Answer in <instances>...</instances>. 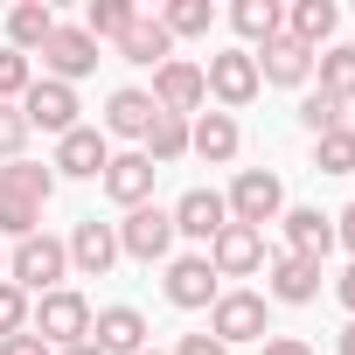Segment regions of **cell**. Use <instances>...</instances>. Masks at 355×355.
Here are the masks:
<instances>
[{
	"instance_id": "9",
	"label": "cell",
	"mask_w": 355,
	"mask_h": 355,
	"mask_svg": "<svg viewBox=\"0 0 355 355\" xmlns=\"http://www.w3.org/2000/svg\"><path fill=\"white\" fill-rule=\"evenodd\" d=\"M202 258L216 265V279H251V272H265V265H272L265 230H244V223H223V230H216V244H209Z\"/></svg>"
},
{
	"instance_id": "37",
	"label": "cell",
	"mask_w": 355,
	"mask_h": 355,
	"mask_svg": "<svg viewBox=\"0 0 355 355\" xmlns=\"http://www.w3.org/2000/svg\"><path fill=\"white\" fill-rule=\"evenodd\" d=\"M0 355H56V348H49L42 334H28V327H21V334H8V341H0Z\"/></svg>"
},
{
	"instance_id": "5",
	"label": "cell",
	"mask_w": 355,
	"mask_h": 355,
	"mask_svg": "<svg viewBox=\"0 0 355 355\" xmlns=\"http://www.w3.org/2000/svg\"><path fill=\"white\" fill-rule=\"evenodd\" d=\"M202 91L223 105V112H244L265 84H258V63H251V49H223V56H209L202 63Z\"/></svg>"
},
{
	"instance_id": "15",
	"label": "cell",
	"mask_w": 355,
	"mask_h": 355,
	"mask_svg": "<svg viewBox=\"0 0 355 355\" xmlns=\"http://www.w3.org/2000/svg\"><path fill=\"white\" fill-rule=\"evenodd\" d=\"M320 279H327V272H320L313 258H293V251H279V258L265 265V293L286 300V306H313V300H320Z\"/></svg>"
},
{
	"instance_id": "4",
	"label": "cell",
	"mask_w": 355,
	"mask_h": 355,
	"mask_svg": "<svg viewBox=\"0 0 355 355\" xmlns=\"http://www.w3.org/2000/svg\"><path fill=\"white\" fill-rule=\"evenodd\" d=\"M209 334H216L223 348H237V341H265V334H272V306H265V293H216V306H209Z\"/></svg>"
},
{
	"instance_id": "27",
	"label": "cell",
	"mask_w": 355,
	"mask_h": 355,
	"mask_svg": "<svg viewBox=\"0 0 355 355\" xmlns=\"http://www.w3.org/2000/svg\"><path fill=\"white\" fill-rule=\"evenodd\" d=\"M313 70H320V91L334 105H355V42H327L313 56Z\"/></svg>"
},
{
	"instance_id": "7",
	"label": "cell",
	"mask_w": 355,
	"mask_h": 355,
	"mask_svg": "<svg viewBox=\"0 0 355 355\" xmlns=\"http://www.w3.org/2000/svg\"><path fill=\"white\" fill-rule=\"evenodd\" d=\"M77 112H84V105H77V91H70V84H56V77H35V84H28V98H21L28 132H56V139H63V132H77Z\"/></svg>"
},
{
	"instance_id": "35",
	"label": "cell",
	"mask_w": 355,
	"mask_h": 355,
	"mask_svg": "<svg viewBox=\"0 0 355 355\" xmlns=\"http://www.w3.org/2000/svg\"><path fill=\"white\" fill-rule=\"evenodd\" d=\"M21 327H28V293L0 279V341H8V334H21Z\"/></svg>"
},
{
	"instance_id": "2",
	"label": "cell",
	"mask_w": 355,
	"mask_h": 355,
	"mask_svg": "<svg viewBox=\"0 0 355 355\" xmlns=\"http://www.w3.org/2000/svg\"><path fill=\"white\" fill-rule=\"evenodd\" d=\"M63 272H70V251H63L49 230L21 237V244H15V258H8V286H21V293H56V286H63Z\"/></svg>"
},
{
	"instance_id": "22",
	"label": "cell",
	"mask_w": 355,
	"mask_h": 355,
	"mask_svg": "<svg viewBox=\"0 0 355 355\" xmlns=\"http://www.w3.org/2000/svg\"><path fill=\"white\" fill-rule=\"evenodd\" d=\"M119 56L139 63V70H160V63L174 56V35L160 28V15H132V28L119 35Z\"/></svg>"
},
{
	"instance_id": "32",
	"label": "cell",
	"mask_w": 355,
	"mask_h": 355,
	"mask_svg": "<svg viewBox=\"0 0 355 355\" xmlns=\"http://www.w3.org/2000/svg\"><path fill=\"white\" fill-rule=\"evenodd\" d=\"M313 167H320V174H355V132L341 125V132L313 139Z\"/></svg>"
},
{
	"instance_id": "26",
	"label": "cell",
	"mask_w": 355,
	"mask_h": 355,
	"mask_svg": "<svg viewBox=\"0 0 355 355\" xmlns=\"http://www.w3.org/2000/svg\"><path fill=\"white\" fill-rule=\"evenodd\" d=\"M0 196H8V202H49L56 196V167H35V160H8V167H0Z\"/></svg>"
},
{
	"instance_id": "45",
	"label": "cell",
	"mask_w": 355,
	"mask_h": 355,
	"mask_svg": "<svg viewBox=\"0 0 355 355\" xmlns=\"http://www.w3.org/2000/svg\"><path fill=\"white\" fill-rule=\"evenodd\" d=\"M139 355H160V348H139Z\"/></svg>"
},
{
	"instance_id": "3",
	"label": "cell",
	"mask_w": 355,
	"mask_h": 355,
	"mask_svg": "<svg viewBox=\"0 0 355 355\" xmlns=\"http://www.w3.org/2000/svg\"><path fill=\"white\" fill-rule=\"evenodd\" d=\"M28 334H42L49 348H77V341H91V300H84V293H70V286L42 293V306H35Z\"/></svg>"
},
{
	"instance_id": "21",
	"label": "cell",
	"mask_w": 355,
	"mask_h": 355,
	"mask_svg": "<svg viewBox=\"0 0 355 355\" xmlns=\"http://www.w3.org/2000/svg\"><path fill=\"white\" fill-rule=\"evenodd\" d=\"M237 146H244V132H237V119H230V112H202V119L189 125V153H202L209 167H230V160H237Z\"/></svg>"
},
{
	"instance_id": "39",
	"label": "cell",
	"mask_w": 355,
	"mask_h": 355,
	"mask_svg": "<svg viewBox=\"0 0 355 355\" xmlns=\"http://www.w3.org/2000/svg\"><path fill=\"white\" fill-rule=\"evenodd\" d=\"M258 355H313V348H306L300 334H265V341H258Z\"/></svg>"
},
{
	"instance_id": "44",
	"label": "cell",
	"mask_w": 355,
	"mask_h": 355,
	"mask_svg": "<svg viewBox=\"0 0 355 355\" xmlns=\"http://www.w3.org/2000/svg\"><path fill=\"white\" fill-rule=\"evenodd\" d=\"M0 279H8V258H0Z\"/></svg>"
},
{
	"instance_id": "28",
	"label": "cell",
	"mask_w": 355,
	"mask_h": 355,
	"mask_svg": "<svg viewBox=\"0 0 355 355\" xmlns=\"http://www.w3.org/2000/svg\"><path fill=\"white\" fill-rule=\"evenodd\" d=\"M139 153H146L153 167H174V160L189 153V119H167V112H160V119H153V132L139 139Z\"/></svg>"
},
{
	"instance_id": "30",
	"label": "cell",
	"mask_w": 355,
	"mask_h": 355,
	"mask_svg": "<svg viewBox=\"0 0 355 355\" xmlns=\"http://www.w3.org/2000/svg\"><path fill=\"white\" fill-rule=\"evenodd\" d=\"M160 28H167L174 42H182V35H209V28H216V8H209V0H167V8H160Z\"/></svg>"
},
{
	"instance_id": "12",
	"label": "cell",
	"mask_w": 355,
	"mask_h": 355,
	"mask_svg": "<svg viewBox=\"0 0 355 355\" xmlns=\"http://www.w3.org/2000/svg\"><path fill=\"white\" fill-rule=\"evenodd\" d=\"M153 174H160V167H153V160L132 146V153H112V160H105V174H98V182H105V196H112L119 209H146Z\"/></svg>"
},
{
	"instance_id": "25",
	"label": "cell",
	"mask_w": 355,
	"mask_h": 355,
	"mask_svg": "<svg viewBox=\"0 0 355 355\" xmlns=\"http://www.w3.org/2000/svg\"><path fill=\"white\" fill-rule=\"evenodd\" d=\"M334 28H341V8H334V0H293V8H286V35H293L300 49H320Z\"/></svg>"
},
{
	"instance_id": "13",
	"label": "cell",
	"mask_w": 355,
	"mask_h": 355,
	"mask_svg": "<svg viewBox=\"0 0 355 355\" xmlns=\"http://www.w3.org/2000/svg\"><path fill=\"white\" fill-rule=\"evenodd\" d=\"M105 160H112V139L98 132V125H77V132H63L56 139V174H70V182H98L105 174Z\"/></svg>"
},
{
	"instance_id": "41",
	"label": "cell",
	"mask_w": 355,
	"mask_h": 355,
	"mask_svg": "<svg viewBox=\"0 0 355 355\" xmlns=\"http://www.w3.org/2000/svg\"><path fill=\"white\" fill-rule=\"evenodd\" d=\"M334 300H341V306H348V320H355V265L334 279Z\"/></svg>"
},
{
	"instance_id": "40",
	"label": "cell",
	"mask_w": 355,
	"mask_h": 355,
	"mask_svg": "<svg viewBox=\"0 0 355 355\" xmlns=\"http://www.w3.org/2000/svg\"><path fill=\"white\" fill-rule=\"evenodd\" d=\"M334 244H348V258H355V202L334 216Z\"/></svg>"
},
{
	"instance_id": "38",
	"label": "cell",
	"mask_w": 355,
	"mask_h": 355,
	"mask_svg": "<svg viewBox=\"0 0 355 355\" xmlns=\"http://www.w3.org/2000/svg\"><path fill=\"white\" fill-rule=\"evenodd\" d=\"M174 355H230L216 334H182V341H174Z\"/></svg>"
},
{
	"instance_id": "46",
	"label": "cell",
	"mask_w": 355,
	"mask_h": 355,
	"mask_svg": "<svg viewBox=\"0 0 355 355\" xmlns=\"http://www.w3.org/2000/svg\"><path fill=\"white\" fill-rule=\"evenodd\" d=\"M348 132H355V125H348Z\"/></svg>"
},
{
	"instance_id": "24",
	"label": "cell",
	"mask_w": 355,
	"mask_h": 355,
	"mask_svg": "<svg viewBox=\"0 0 355 355\" xmlns=\"http://www.w3.org/2000/svg\"><path fill=\"white\" fill-rule=\"evenodd\" d=\"M230 28L251 42V56L265 49V42H279L286 35V8H279V0H237V8H230Z\"/></svg>"
},
{
	"instance_id": "43",
	"label": "cell",
	"mask_w": 355,
	"mask_h": 355,
	"mask_svg": "<svg viewBox=\"0 0 355 355\" xmlns=\"http://www.w3.org/2000/svg\"><path fill=\"white\" fill-rule=\"evenodd\" d=\"M56 355H98V341H77V348H56Z\"/></svg>"
},
{
	"instance_id": "19",
	"label": "cell",
	"mask_w": 355,
	"mask_h": 355,
	"mask_svg": "<svg viewBox=\"0 0 355 355\" xmlns=\"http://www.w3.org/2000/svg\"><path fill=\"white\" fill-rule=\"evenodd\" d=\"M279 230H286V251H293V258L327 265V251H334V216H320V209H286Z\"/></svg>"
},
{
	"instance_id": "33",
	"label": "cell",
	"mask_w": 355,
	"mask_h": 355,
	"mask_svg": "<svg viewBox=\"0 0 355 355\" xmlns=\"http://www.w3.org/2000/svg\"><path fill=\"white\" fill-rule=\"evenodd\" d=\"M28 84H35V63H28L21 49H0V105H21Z\"/></svg>"
},
{
	"instance_id": "17",
	"label": "cell",
	"mask_w": 355,
	"mask_h": 355,
	"mask_svg": "<svg viewBox=\"0 0 355 355\" xmlns=\"http://www.w3.org/2000/svg\"><path fill=\"white\" fill-rule=\"evenodd\" d=\"M258 84H279V91H300L306 77H313V49H300L293 35H279V42H265L258 56Z\"/></svg>"
},
{
	"instance_id": "20",
	"label": "cell",
	"mask_w": 355,
	"mask_h": 355,
	"mask_svg": "<svg viewBox=\"0 0 355 355\" xmlns=\"http://www.w3.org/2000/svg\"><path fill=\"white\" fill-rule=\"evenodd\" d=\"M153 119H160V105H153L146 91H132V84L105 98V132H112V139H146Z\"/></svg>"
},
{
	"instance_id": "14",
	"label": "cell",
	"mask_w": 355,
	"mask_h": 355,
	"mask_svg": "<svg viewBox=\"0 0 355 355\" xmlns=\"http://www.w3.org/2000/svg\"><path fill=\"white\" fill-rule=\"evenodd\" d=\"M70 272H84V279H105L112 265H119V230L112 223H98V216H84L77 230H70Z\"/></svg>"
},
{
	"instance_id": "16",
	"label": "cell",
	"mask_w": 355,
	"mask_h": 355,
	"mask_svg": "<svg viewBox=\"0 0 355 355\" xmlns=\"http://www.w3.org/2000/svg\"><path fill=\"white\" fill-rule=\"evenodd\" d=\"M167 216H174V237H196V244H216V230L230 223V209H223L216 189H189Z\"/></svg>"
},
{
	"instance_id": "6",
	"label": "cell",
	"mask_w": 355,
	"mask_h": 355,
	"mask_svg": "<svg viewBox=\"0 0 355 355\" xmlns=\"http://www.w3.org/2000/svg\"><path fill=\"white\" fill-rule=\"evenodd\" d=\"M167 119H189V112H202L209 105V91H202V63H189V56H167L160 70H153V91H146Z\"/></svg>"
},
{
	"instance_id": "23",
	"label": "cell",
	"mask_w": 355,
	"mask_h": 355,
	"mask_svg": "<svg viewBox=\"0 0 355 355\" xmlns=\"http://www.w3.org/2000/svg\"><path fill=\"white\" fill-rule=\"evenodd\" d=\"M49 35H56V8H49V0H21V8L8 15V49H21L28 63L42 56Z\"/></svg>"
},
{
	"instance_id": "1",
	"label": "cell",
	"mask_w": 355,
	"mask_h": 355,
	"mask_svg": "<svg viewBox=\"0 0 355 355\" xmlns=\"http://www.w3.org/2000/svg\"><path fill=\"white\" fill-rule=\"evenodd\" d=\"M223 209H230V223L265 230V223H279V216H286V182H279L272 167H244L237 182H230V196H223Z\"/></svg>"
},
{
	"instance_id": "8",
	"label": "cell",
	"mask_w": 355,
	"mask_h": 355,
	"mask_svg": "<svg viewBox=\"0 0 355 355\" xmlns=\"http://www.w3.org/2000/svg\"><path fill=\"white\" fill-rule=\"evenodd\" d=\"M119 230V258H139V265H153V258H167L174 251V216L167 209H125V223H112Z\"/></svg>"
},
{
	"instance_id": "29",
	"label": "cell",
	"mask_w": 355,
	"mask_h": 355,
	"mask_svg": "<svg viewBox=\"0 0 355 355\" xmlns=\"http://www.w3.org/2000/svg\"><path fill=\"white\" fill-rule=\"evenodd\" d=\"M132 15H139L132 0H91V8H84V35L91 42H119L132 28Z\"/></svg>"
},
{
	"instance_id": "36",
	"label": "cell",
	"mask_w": 355,
	"mask_h": 355,
	"mask_svg": "<svg viewBox=\"0 0 355 355\" xmlns=\"http://www.w3.org/2000/svg\"><path fill=\"white\" fill-rule=\"evenodd\" d=\"M21 146H28V119H21V105H0V160H21Z\"/></svg>"
},
{
	"instance_id": "11",
	"label": "cell",
	"mask_w": 355,
	"mask_h": 355,
	"mask_svg": "<svg viewBox=\"0 0 355 355\" xmlns=\"http://www.w3.org/2000/svg\"><path fill=\"white\" fill-rule=\"evenodd\" d=\"M42 70H49L56 84H70V91H77V77H91V70H98V42H91L84 28H63V21H56V35L42 42Z\"/></svg>"
},
{
	"instance_id": "31",
	"label": "cell",
	"mask_w": 355,
	"mask_h": 355,
	"mask_svg": "<svg viewBox=\"0 0 355 355\" xmlns=\"http://www.w3.org/2000/svg\"><path fill=\"white\" fill-rule=\"evenodd\" d=\"M300 125H306L313 139H327V132H341V125H348V105H334L327 91H306V98H300Z\"/></svg>"
},
{
	"instance_id": "42",
	"label": "cell",
	"mask_w": 355,
	"mask_h": 355,
	"mask_svg": "<svg viewBox=\"0 0 355 355\" xmlns=\"http://www.w3.org/2000/svg\"><path fill=\"white\" fill-rule=\"evenodd\" d=\"M334 355H355V320L341 327V341H334Z\"/></svg>"
},
{
	"instance_id": "34",
	"label": "cell",
	"mask_w": 355,
	"mask_h": 355,
	"mask_svg": "<svg viewBox=\"0 0 355 355\" xmlns=\"http://www.w3.org/2000/svg\"><path fill=\"white\" fill-rule=\"evenodd\" d=\"M35 230H42V209H35V202H8V196H0V237L21 244V237H35Z\"/></svg>"
},
{
	"instance_id": "10",
	"label": "cell",
	"mask_w": 355,
	"mask_h": 355,
	"mask_svg": "<svg viewBox=\"0 0 355 355\" xmlns=\"http://www.w3.org/2000/svg\"><path fill=\"white\" fill-rule=\"evenodd\" d=\"M160 286H167V306H182V313H196V306H216V293H223V279H216V265H209L202 251L174 258Z\"/></svg>"
},
{
	"instance_id": "18",
	"label": "cell",
	"mask_w": 355,
	"mask_h": 355,
	"mask_svg": "<svg viewBox=\"0 0 355 355\" xmlns=\"http://www.w3.org/2000/svg\"><path fill=\"white\" fill-rule=\"evenodd\" d=\"M91 341H98V355H139L146 348V313L139 306H105V313H91Z\"/></svg>"
}]
</instances>
